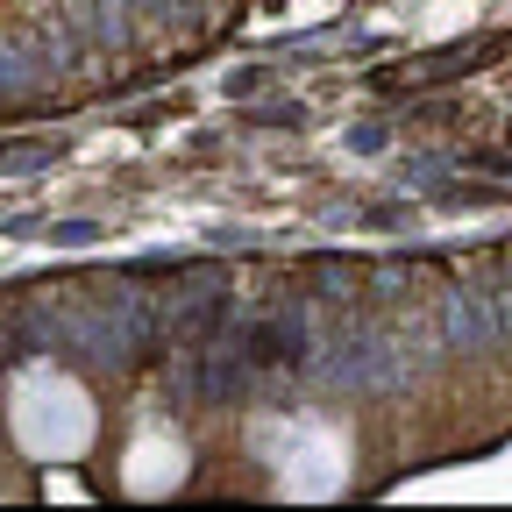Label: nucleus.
Wrapping results in <instances>:
<instances>
[{
	"instance_id": "f257e3e1",
	"label": "nucleus",
	"mask_w": 512,
	"mask_h": 512,
	"mask_svg": "<svg viewBox=\"0 0 512 512\" xmlns=\"http://www.w3.org/2000/svg\"><path fill=\"white\" fill-rule=\"evenodd\" d=\"M8 427H15V441L29 448L36 463H72V456L93 448L100 413H93L79 377H64L50 363H29L15 377V392H8Z\"/></svg>"
},
{
	"instance_id": "f03ea898",
	"label": "nucleus",
	"mask_w": 512,
	"mask_h": 512,
	"mask_svg": "<svg viewBox=\"0 0 512 512\" xmlns=\"http://www.w3.org/2000/svg\"><path fill=\"white\" fill-rule=\"evenodd\" d=\"M264 456L285 498H342L349 484V434L328 420H271Z\"/></svg>"
},
{
	"instance_id": "7ed1b4c3",
	"label": "nucleus",
	"mask_w": 512,
	"mask_h": 512,
	"mask_svg": "<svg viewBox=\"0 0 512 512\" xmlns=\"http://www.w3.org/2000/svg\"><path fill=\"white\" fill-rule=\"evenodd\" d=\"M121 484H128V498H171L185 484V441L164 427H143L121 456Z\"/></svg>"
}]
</instances>
